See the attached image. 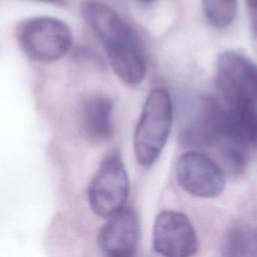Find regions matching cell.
<instances>
[{"label":"cell","instance_id":"1","mask_svg":"<svg viewBox=\"0 0 257 257\" xmlns=\"http://www.w3.org/2000/svg\"><path fill=\"white\" fill-rule=\"evenodd\" d=\"M81 14L102 43L116 76L128 85L142 82L147 63L132 27L111 7L101 2H83Z\"/></svg>","mask_w":257,"mask_h":257},{"label":"cell","instance_id":"2","mask_svg":"<svg viewBox=\"0 0 257 257\" xmlns=\"http://www.w3.org/2000/svg\"><path fill=\"white\" fill-rule=\"evenodd\" d=\"M173 105L169 91L154 88L147 96L134 133V150L138 163L151 167L161 155L171 133Z\"/></svg>","mask_w":257,"mask_h":257},{"label":"cell","instance_id":"3","mask_svg":"<svg viewBox=\"0 0 257 257\" xmlns=\"http://www.w3.org/2000/svg\"><path fill=\"white\" fill-rule=\"evenodd\" d=\"M17 38L23 52L39 62L61 58L72 44L68 25L52 17H33L24 21L18 28Z\"/></svg>","mask_w":257,"mask_h":257},{"label":"cell","instance_id":"4","mask_svg":"<svg viewBox=\"0 0 257 257\" xmlns=\"http://www.w3.org/2000/svg\"><path fill=\"white\" fill-rule=\"evenodd\" d=\"M130 183L123 162L118 154H110L100 164L91 179L87 199L94 214L108 219L124 208Z\"/></svg>","mask_w":257,"mask_h":257},{"label":"cell","instance_id":"5","mask_svg":"<svg viewBox=\"0 0 257 257\" xmlns=\"http://www.w3.org/2000/svg\"><path fill=\"white\" fill-rule=\"evenodd\" d=\"M216 71L225 104L241 106L257 99V64L246 55L234 50L222 52Z\"/></svg>","mask_w":257,"mask_h":257},{"label":"cell","instance_id":"6","mask_svg":"<svg viewBox=\"0 0 257 257\" xmlns=\"http://www.w3.org/2000/svg\"><path fill=\"white\" fill-rule=\"evenodd\" d=\"M176 178L188 194L200 198H215L226 187V174L212 158L199 151H188L176 165Z\"/></svg>","mask_w":257,"mask_h":257},{"label":"cell","instance_id":"7","mask_svg":"<svg viewBox=\"0 0 257 257\" xmlns=\"http://www.w3.org/2000/svg\"><path fill=\"white\" fill-rule=\"evenodd\" d=\"M155 251L163 257H193L198 251V238L187 215L165 210L158 214L153 231Z\"/></svg>","mask_w":257,"mask_h":257},{"label":"cell","instance_id":"8","mask_svg":"<svg viewBox=\"0 0 257 257\" xmlns=\"http://www.w3.org/2000/svg\"><path fill=\"white\" fill-rule=\"evenodd\" d=\"M225 107L212 96H203L180 132V142L185 147H216L224 133Z\"/></svg>","mask_w":257,"mask_h":257},{"label":"cell","instance_id":"9","mask_svg":"<svg viewBox=\"0 0 257 257\" xmlns=\"http://www.w3.org/2000/svg\"><path fill=\"white\" fill-rule=\"evenodd\" d=\"M140 232L138 214L132 208H123L101 227L99 248L105 257H136Z\"/></svg>","mask_w":257,"mask_h":257},{"label":"cell","instance_id":"10","mask_svg":"<svg viewBox=\"0 0 257 257\" xmlns=\"http://www.w3.org/2000/svg\"><path fill=\"white\" fill-rule=\"evenodd\" d=\"M113 101L106 95L90 96L83 105L82 124L85 134L94 141L103 142L111 138Z\"/></svg>","mask_w":257,"mask_h":257},{"label":"cell","instance_id":"11","mask_svg":"<svg viewBox=\"0 0 257 257\" xmlns=\"http://www.w3.org/2000/svg\"><path fill=\"white\" fill-rule=\"evenodd\" d=\"M256 253V233L241 226L229 229L222 243L223 257H254Z\"/></svg>","mask_w":257,"mask_h":257},{"label":"cell","instance_id":"12","mask_svg":"<svg viewBox=\"0 0 257 257\" xmlns=\"http://www.w3.org/2000/svg\"><path fill=\"white\" fill-rule=\"evenodd\" d=\"M207 21L218 29L231 25L237 15V0H202Z\"/></svg>","mask_w":257,"mask_h":257},{"label":"cell","instance_id":"13","mask_svg":"<svg viewBox=\"0 0 257 257\" xmlns=\"http://www.w3.org/2000/svg\"><path fill=\"white\" fill-rule=\"evenodd\" d=\"M250 9L251 27L255 35H257V0H246Z\"/></svg>","mask_w":257,"mask_h":257},{"label":"cell","instance_id":"14","mask_svg":"<svg viewBox=\"0 0 257 257\" xmlns=\"http://www.w3.org/2000/svg\"><path fill=\"white\" fill-rule=\"evenodd\" d=\"M139 1L142 3H151V2H154L155 0H139Z\"/></svg>","mask_w":257,"mask_h":257},{"label":"cell","instance_id":"15","mask_svg":"<svg viewBox=\"0 0 257 257\" xmlns=\"http://www.w3.org/2000/svg\"><path fill=\"white\" fill-rule=\"evenodd\" d=\"M41 1H45V2H57L58 0H41Z\"/></svg>","mask_w":257,"mask_h":257}]
</instances>
